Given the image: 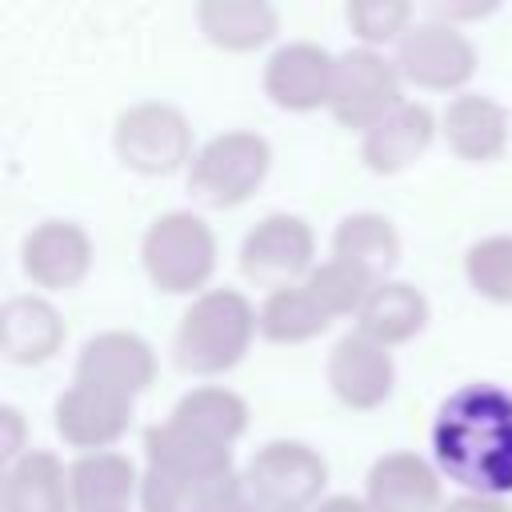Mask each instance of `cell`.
<instances>
[{
  "mask_svg": "<svg viewBox=\"0 0 512 512\" xmlns=\"http://www.w3.org/2000/svg\"><path fill=\"white\" fill-rule=\"evenodd\" d=\"M432 460L468 496H512V392L492 380L448 392L432 420Z\"/></svg>",
  "mask_w": 512,
  "mask_h": 512,
  "instance_id": "1",
  "label": "cell"
},
{
  "mask_svg": "<svg viewBox=\"0 0 512 512\" xmlns=\"http://www.w3.org/2000/svg\"><path fill=\"white\" fill-rule=\"evenodd\" d=\"M256 336L260 308H252V300L236 288H208L184 308L172 336V352L188 376H220L248 356Z\"/></svg>",
  "mask_w": 512,
  "mask_h": 512,
  "instance_id": "2",
  "label": "cell"
},
{
  "mask_svg": "<svg viewBox=\"0 0 512 512\" xmlns=\"http://www.w3.org/2000/svg\"><path fill=\"white\" fill-rule=\"evenodd\" d=\"M140 260L156 292L164 296H200L216 272V236L196 212H164L148 224L140 240Z\"/></svg>",
  "mask_w": 512,
  "mask_h": 512,
  "instance_id": "3",
  "label": "cell"
},
{
  "mask_svg": "<svg viewBox=\"0 0 512 512\" xmlns=\"http://www.w3.org/2000/svg\"><path fill=\"white\" fill-rule=\"evenodd\" d=\"M268 168H272L268 140L248 128H228L196 148L188 164V192L196 204L224 212L244 204L264 184Z\"/></svg>",
  "mask_w": 512,
  "mask_h": 512,
  "instance_id": "4",
  "label": "cell"
},
{
  "mask_svg": "<svg viewBox=\"0 0 512 512\" xmlns=\"http://www.w3.org/2000/svg\"><path fill=\"white\" fill-rule=\"evenodd\" d=\"M116 160L136 176H172L192 164V128L176 104L140 100L116 116L112 128Z\"/></svg>",
  "mask_w": 512,
  "mask_h": 512,
  "instance_id": "5",
  "label": "cell"
},
{
  "mask_svg": "<svg viewBox=\"0 0 512 512\" xmlns=\"http://www.w3.org/2000/svg\"><path fill=\"white\" fill-rule=\"evenodd\" d=\"M244 484L260 512H304L320 504L328 464L304 440H268L244 464Z\"/></svg>",
  "mask_w": 512,
  "mask_h": 512,
  "instance_id": "6",
  "label": "cell"
},
{
  "mask_svg": "<svg viewBox=\"0 0 512 512\" xmlns=\"http://www.w3.org/2000/svg\"><path fill=\"white\" fill-rule=\"evenodd\" d=\"M404 104V76L396 60L376 48H348L336 56V84L328 112L352 132H372Z\"/></svg>",
  "mask_w": 512,
  "mask_h": 512,
  "instance_id": "7",
  "label": "cell"
},
{
  "mask_svg": "<svg viewBox=\"0 0 512 512\" xmlns=\"http://www.w3.org/2000/svg\"><path fill=\"white\" fill-rule=\"evenodd\" d=\"M312 268H316V236L304 216L272 212L256 220L240 244V272L268 292L304 284Z\"/></svg>",
  "mask_w": 512,
  "mask_h": 512,
  "instance_id": "8",
  "label": "cell"
},
{
  "mask_svg": "<svg viewBox=\"0 0 512 512\" xmlns=\"http://www.w3.org/2000/svg\"><path fill=\"white\" fill-rule=\"evenodd\" d=\"M396 68L404 84H416L424 92H460L476 76V48L472 40L436 16L416 20L404 40L396 44Z\"/></svg>",
  "mask_w": 512,
  "mask_h": 512,
  "instance_id": "9",
  "label": "cell"
},
{
  "mask_svg": "<svg viewBox=\"0 0 512 512\" xmlns=\"http://www.w3.org/2000/svg\"><path fill=\"white\" fill-rule=\"evenodd\" d=\"M332 84H336V56L312 40H288L264 64V96L284 112L328 108Z\"/></svg>",
  "mask_w": 512,
  "mask_h": 512,
  "instance_id": "10",
  "label": "cell"
},
{
  "mask_svg": "<svg viewBox=\"0 0 512 512\" xmlns=\"http://www.w3.org/2000/svg\"><path fill=\"white\" fill-rule=\"evenodd\" d=\"M132 412H136V400L84 384V380H72L56 396V408H52L56 432L64 436V444L84 448V452H108L128 432Z\"/></svg>",
  "mask_w": 512,
  "mask_h": 512,
  "instance_id": "11",
  "label": "cell"
},
{
  "mask_svg": "<svg viewBox=\"0 0 512 512\" xmlns=\"http://www.w3.org/2000/svg\"><path fill=\"white\" fill-rule=\"evenodd\" d=\"M72 380H84V384H96V388L136 400L156 380V352L144 336L108 328V332H96L84 340Z\"/></svg>",
  "mask_w": 512,
  "mask_h": 512,
  "instance_id": "12",
  "label": "cell"
},
{
  "mask_svg": "<svg viewBox=\"0 0 512 512\" xmlns=\"http://www.w3.org/2000/svg\"><path fill=\"white\" fill-rule=\"evenodd\" d=\"M328 388L332 396L352 412L380 408L396 388V364L392 352L364 332H348L328 352Z\"/></svg>",
  "mask_w": 512,
  "mask_h": 512,
  "instance_id": "13",
  "label": "cell"
},
{
  "mask_svg": "<svg viewBox=\"0 0 512 512\" xmlns=\"http://www.w3.org/2000/svg\"><path fill=\"white\" fill-rule=\"evenodd\" d=\"M20 268L36 288L68 292L92 272V236L76 220H40L20 244Z\"/></svg>",
  "mask_w": 512,
  "mask_h": 512,
  "instance_id": "14",
  "label": "cell"
},
{
  "mask_svg": "<svg viewBox=\"0 0 512 512\" xmlns=\"http://www.w3.org/2000/svg\"><path fill=\"white\" fill-rule=\"evenodd\" d=\"M364 504L372 512H444L440 468L416 452H384L368 468Z\"/></svg>",
  "mask_w": 512,
  "mask_h": 512,
  "instance_id": "15",
  "label": "cell"
},
{
  "mask_svg": "<svg viewBox=\"0 0 512 512\" xmlns=\"http://www.w3.org/2000/svg\"><path fill=\"white\" fill-rule=\"evenodd\" d=\"M440 132L448 148L468 164L500 160L508 148V108L484 92H460L448 100Z\"/></svg>",
  "mask_w": 512,
  "mask_h": 512,
  "instance_id": "16",
  "label": "cell"
},
{
  "mask_svg": "<svg viewBox=\"0 0 512 512\" xmlns=\"http://www.w3.org/2000/svg\"><path fill=\"white\" fill-rule=\"evenodd\" d=\"M432 136H436L432 108L404 100L388 120H380L372 132L360 136V160L376 176H396L432 148Z\"/></svg>",
  "mask_w": 512,
  "mask_h": 512,
  "instance_id": "17",
  "label": "cell"
},
{
  "mask_svg": "<svg viewBox=\"0 0 512 512\" xmlns=\"http://www.w3.org/2000/svg\"><path fill=\"white\" fill-rule=\"evenodd\" d=\"M64 344V320L44 296H12L0 308V352L8 364H48Z\"/></svg>",
  "mask_w": 512,
  "mask_h": 512,
  "instance_id": "18",
  "label": "cell"
},
{
  "mask_svg": "<svg viewBox=\"0 0 512 512\" xmlns=\"http://www.w3.org/2000/svg\"><path fill=\"white\" fill-rule=\"evenodd\" d=\"M144 460H148V468L180 476V480H192V484L224 476V472H236L232 468V448L212 444V440L180 428L176 420L144 428Z\"/></svg>",
  "mask_w": 512,
  "mask_h": 512,
  "instance_id": "19",
  "label": "cell"
},
{
  "mask_svg": "<svg viewBox=\"0 0 512 512\" xmlns=\"http://www.w3.org/2000/svg\"><path fill=\"white\" fill-rule=\"evenodd\" d=\"M72 512H132L140 496V472L120 452H84L68 464Z\"/></svg>",
  "mask_w": 512,
  "mask_h": 512,
  "instance_id": "20",
  "label": "cell"
},
{
  "mask_svg": "<svg viewBox=\"0 0 512 512\" xmlns=\"http://www.w3.org/2000/svg\"><path fill=\"white\" fill-rule=\"evenodd\" d=\"M0 512H72L68 468L52 452L28 448L16 464L4 468Z\"/></svg>",
  "mask_w": 512,
  "mask_h": 512,
  "instance_id": "21",
  "label": "cell"
},
{
  "mask_svg": "<svg viewBox=\"0 0 512 512\" xmlns=\"http://www.w3.org/2000/svg\"><path fill=\"white\" fill-rule=\"evenodd\" d=\"M196 24L212 48L256 52L280 32V12L268 0H200Z\"/></svg>",
  "mask_w": 512,
  "mask_h": 512,
  "instance_id": "22",
  "label": "cell"
},
{
  "mask_svg": "<svg viewBox=\"0 0 512 512\" xmlns=\"http://www.w3.org/2000/svg\"><path fill=\"white\" fill-rule=\"evenodd\" d=\"M332 256L360 268L372 284H384L400 264V232L380 212H352L332 232Z\"/></svg>",
  "mask_w": 512,
  "mask_h": 512,
  "instance_id": "23",
  "label": "cell"
},
{
  "mask_svg": "<svg viewBox=\"0 0 512 512\" xmlns=\"http://www.w3.org/2000/svg\"><path fill=\"white\" fill-rule=\"evenodd\" d=\"M424 324H428V300L420 288H412L404 280L376 284L364 312L356 316V332H364L368 340H376L384 348L416 340L424 332Z\"/></svg>",
  "mask_w": 512,
  "mask_h": 512,
  "instance_id": "24",
  "label": "cell"
},
{
  "mask_svg": "<svg viewBox=\"0 0 512 512\" xmlns=\"http://www.w3.org/2000/svg\"><path fill=\"white\" fill-rule=\"evenodd\" d=\"M168 420H176L180 428H188V432H196V436H204L212 444L232 448L248 428V400L240 392H232V388L200 384V388H188L176 400Z\"/></svg>",
  "mask_w": 512,
  "mask_h": 512,
  "instance_id": "25",
  "label": "cell"
},
{
  "mask_svg": "<svg viewBox=\"0 0 512 512\" xmlns=\"http://www.w3.org/2000/svg\"><path fill=\"white\" fill-rule=\"evenodd\" d=\"M328 324H332V316L312 300V292L304 284L276 288L260 304V336L268 344H308V340L324 336Z\"/></svg>",
  "mask_w": 512,
  "mask_h": 512,
  "instance_id": "26",
  "label": "cell"
},
{
  "mask_svg": "<svg viewBox=\"0 0 512 512\" xmlns=\"http://www.w3.org/2000/svg\"><path fill=\"white\" fill-rule=\"evenodd\" d=\"M304 288L312 292V300H316L332 320H340V316H360L376 284H372L360 268H352V264L328 256V260H320V264L308 272Z\"/></svg>",
  "mask_w": 512,
  "mask_h": 512,
  "instance_id": "27",
  "label": "cell"
},
{
  "mask_svg": "<svg viewBox=\"0 0 512 512\" xmlns=\"http://www.w3.org/2000/svg\"><path fill=\"white\" fill-rule=\"evenodd\" d=\"M464 276L476 296L512 304V236H484L464 252Z\"/></svg>",
  "mask_w": 512,
  "mask_h": 512,
  "instance_id": "28",
  "label": "cell"
},
{
  "mask_svg": "<svg viewBox=\"0 0 512 512\" xmlns=\"http://www.w3.org/2000/svg\"><path fill=\"white\" fill-rule=\"evenodd\" d=\"M348 28L356 32L360 48H376L380 44H400L404 32L412 28V4L408 0H352L344 8Z\"/></svg>",
  "mask_w": 512,
  "mask_h": 512,
  "instance_id": "29",
  "label": "cell"
},
{
  "mask_svg": "<svg viewBox=\"0 0 512 512\" xmlns=\"http://www.w3.org/2000/svg\"><path fill=\"white\" fill-rule=\"evenodd\" d=\"M200 484H208V480H200ZM200 484L168 476V472H156V468H144V476H140V508L144 512H192Z\"/></svg>",
  "mask_w": 512,
  "mask_h": 512,
  "instance_id": "30",
  "label": "cell"
},
{
  "mask_svg": "<svg viewBox=\"0 0 512 512\" xmlns=\"http://www.w3.org/2000/svg\"><path fill=\"white\" fill-rule=\"evenodd\" d=\"M192 512H260V508L244 484V472H224V476L200 484Z\"/></svg>",
  "mask_w": 512,
  "mask_h": 512,
  "instance_id": "31",
  "label": "cell"
},
{
  "mask_svg": "<svg viewBox=\"0 0 512 512\" xmlns=\"http://www.w3.org/2000/svg\"><path fill=\"white\" fill-rule=\"evenodd\" d=\"M20 456H24V416H20V408L4 404V408H0V460H4V468H8V464H16Z\"/></svg>",
  "mask_w": 512,
  "mask_h": 512,
  "instance_id": "32",
  "label": "cell"
},
{
  "mask_svg": "<svg viewBox=\"0 0 512 512\" xmlns=\"http://www.w3.org/2000/svg\"><path fill=\"white\" fill-rule=\"evenodd\" d=\"M488 12H496V4H432V16L444 20V24L476 20V16H488Z\"/></svg>",
  "mask_w": 512,
  "mask_h": 512,
  "instance_id": "33",
  "label": "cell"
},
{
  "mask_svg": "<svg viewBox=\"0 0 512 512\" xmlns=\"http://www.w3.org/2000/svg\"><path fill=\"white\" fill-rule=\"evenodd\" d=\"M444 512H512L508 500H492V496H456L444 504Z\"/></svg>",
  "mask_w": 512,
  "mask_h": 512,
  "instance_id": "34",
  "label": "cell"
},
{
  "mask_svg": "<svg viewBox=\"0 0 512 512\" xmlns=\"http://www.w3.org/2000/svg\"><path fill=\"white\" fill-rule=\"evenodd\" d=\"M312 512H372L364 500H356V496H328V500H320Z\"/></svg>",
  "mask_w": 512,
  "mask_h": 512,
  "instance_id": "35",
  "label": "cell"
}]
</instances>
